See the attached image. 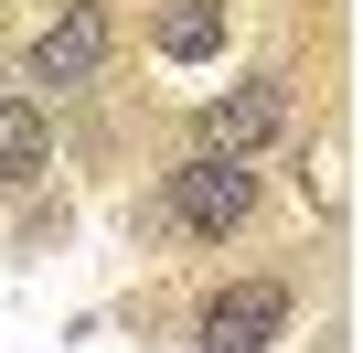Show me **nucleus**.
Instances as JSON below:
<instances>
[{
    "mask_svg": "<svg viewBox=\"0 0 363 353\" xmlns=\"http://www.w3.org/2000/svg\"><path fill=\"white\" fill-rule=\"evenodd\" d=\"M150 43H160L171 65H203V54H225V0H171Z\"/></svg>",
    "mask_w": 363,
    "mask_h": 353,
    "instance_id": "39448f33",
    "label": "nucleus"
},
{
    "mask_svg": "<svg viewBox=\"0 0 363 353\" xmlns=\"http://www.w3.org/2000/svg\"><path fill=\"white\" fill-rule=\"evenodd\" d=\"M289 332V289L278 278H235L214 310H203V353H267Z\"/></svg>",
    "mask_w": 363,
    "mask_h": 353,
    "instance_id": "20e7f679",
    "label": "nucleus"
},
{
    "mask_svg": "<svg viewBox=\"0 0 363 353\" xmlns=\"http://www.w3.org/2000/svg\"><path fill=\"white\" fill-rule=\"evenodd\" d=\"M0 171H43V107L22 86H0Z\"/></svg>",
    "mask_w": 363,
    "mask_h": 353,
    "instance_id": "423d86ee",
    "label": "nucleus"
},
{
    "mask_svg": "<svg viewBox=\"0 0 363 353\" xmlns=\"http://www.w3.org/2000/svg\"><path fill=\"white\" fill-rule=\"evenodd\" d=\"M257 214V171L235 161V150H193L171 171V225H193V236H235Z\"/></svg>",
    "mask_w": 363,
    "mask_h": 353,
    "instance_id": "f03ea898",
    "label": "nucleus"
},
{
    "mask_svg": "<svg viewBox=\"0 0 363 353\" xmlns=\"http://www.w3.org/2000/svg\"><path fill=\"white\" fill-rule=\"evenodd\" d=\"M289 129V75H246V86H225L214 107H203V150H257V139H278Z\"/></svg>",
    "mask_w": 363,
    "mask_h": 353,
    "instance_id": "7ed1b4c3",
    "label": "nucleus"
},
{
    "mask_svg": "<svg viewBox=\"0 0 363 353\" xmlns=\"http://www.w3.org/2000/svg\"><path fill=\"white\" fill-rule=\"evenodd\" d=\"M107 54H118L107 0H65V11L33 33V86H43V97H75V86H96V75H107Z\"/></svg>",
    "mask_w": 363,
    "mask_h": 353,
    "instance_id": "f257e3e1",
    "label": "nucleus"
}]
</instances>
